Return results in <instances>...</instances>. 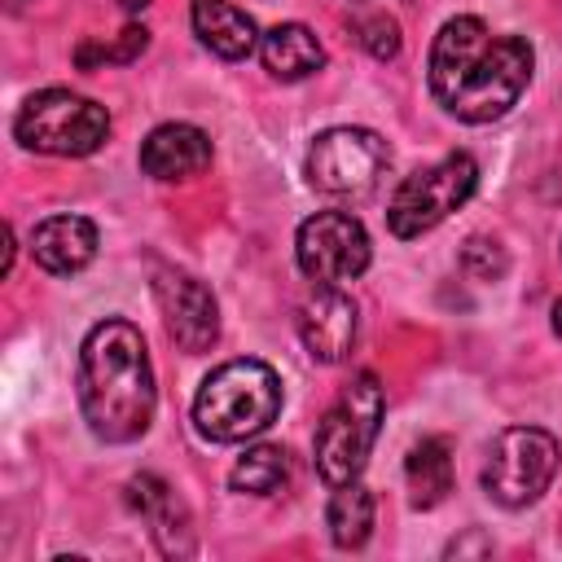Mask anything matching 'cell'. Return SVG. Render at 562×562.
I'll list each match as a JSON object with an SVG mask.
<instances>
[{
  "label": "cell",
  "mask_w": 562,
  "mask_h": 562,
  "mask_svg": "<svg viewBox=\"0 0 562 562\" xmlns=\"http://www.w3.org/2000/svg\"><path fill=\"white\" fill-rule=\"evenodd\" d=\"M404 479H408V501L417 509H435L452 492V452H448V443L443 439L413 443V452L404 461Z\"/></svg>",
  "instance_id": "cell-17"
},
{
  "label": "cell",
  "mask_w": 562,
  "mask_h": 562,
  "mask_svg": "<svg viewBox=\"0 0 562 562\" xmlns=\"http://www.w3.org/2000/svg\"><path fill=\"white\" fill-rule=\"evenodd\" d=\"M9 4H22V0H9Z\"/></svg>",
  "instance_id": "cell-25"
},
{
  "label": "cell",
  "mask_w": 562,
  "mask_h": 562,
  "mask_svg": "<svg viewBox=\"0 0 562 562\" xmlns=\"http://www.w3.org/2000/svg\"><path fill=\"white\" fill-rule=\"evenodd\" d=\"M259 57H263V70L272 79H285V83L307 79V75H316L325 66V48L303 22H277L259 40Z\"/></svg>",
  "instance_id": "cell-16"
},
{
  "label": "cell",
  "mask_w": 562,
  "mask_h": 562,
  "mask_svg": "<svg viewBox=\"0 0 562 562\" xmlns=\"http://www.w3.org/2000/svg\"><path fill=\"white\" fill-rule=\"evenodd\" d=\"M79 408L97 439L132 443L154 422V369L132 321H101L79 347Z\"/></svg>",
  "instance_id": "cell-2"
},
{
  "label": "cell",
  "mask_w": 562,
  "mask_h": 562,
  "mask_svg": "<svg viewBox=\"0 0 562 562\" xmlns=\"http://www.w3.org/2000/svg\"><path fill=\"white\" fill-rule=\"evenodd\" d=\"M211 167V140L193 123H162L140 145V171L154 180H189Z\"/></svg>",
  "instance_id": "cell-13"
},
{
  "label": "cell",
  "mask_w": 562,
  "mask_h": 562,
  "mask_svg": "<svg viewBox=\"0 0 562 562\" xmlns=\"http://www.w3.org/2000/svg\"><path fill=\"white\" fill-rule=\"evenodd\" d=\"M553 334H562V299L553 303Z\"/></svg>",
  "instance_id": "cell-24"
},
{
  "label": "cell",
  "mask_w": 562,
  "mask_h": 562,
  "mask_svg": "<svg viewBox=\"0 0 562 562\" xmlns=\"http://www.w3.org/2000/svg\"><path fill=\"white\" fill-rule=\"evenodd\" d=\"M382 413H386V400H382V386H378L373 373H356L338 391V400L321 417L316 443H312L316 474L329 487L360 479V470H364V461L373 452V439L382 430Z\"/></svg>",
  "instance_id": "cell-4"
},
{
  "label": "cell",
  "mask_w": 562,
  "mask_h": 562,
  "mask_svg": "<svg viewBox=\"0 0 562 562\" xmlns=\"http://www.w3.org/2000/svg\"><path fill=\"white\" fill-rule=\"evenodd\" d=\"M149 0H119V9H127V13H140Z\"/></svg>",
  "instance_id": "cell-23"
},
{
  "label": "cell",
  "mask_w": 562,
  "mask_h": 562,
  "mask_svg": "<svg viewBox=\"0 0 562 562\" xmlns=\"http://www.w3.org/2000/svg\"><path fill=\"white\" fill-rule=\"evenodd\" d=\"M154 299H158L167 334L176 338V347L184 356H202V351L215 347L220 307H215V294L198 277H189L180 268H158L154 272Z\"/></svg>",
  "instance_id": "cell-10"
},
{
  "label": "cell",
  "mask_w": 562,
  "mask_h": 562,
  "mask_svg": "<svg viewBox=\"0 0 562 562\" xmlns=\"http://www.w3.org/2000/svg\"><path fill=\"white\" fill-rule=\"evenodd\" d=\"M386 167H391V149L369 127H325L303 158L307 184L321 193H334V198L369 193Z\"/></svg>",
  "instance_id": "cell-8"
},
{
  "label": "cell",
  "mask_w": 562,
  "mask_h": 562,
  "mask_svg": "<svg viewBox=\"0 0 562 562\" xmlns=\"http://www.w3.org/2000/svg\"><path fill=\"white\" fill-rule=\"evenodd\" d=\"M461 268L474 277V281H501L505 268H509V255L492 241V237H470L461 246Z\"/></svg>",
  "instance_id": "cell-20"
},
{
  "label": "cell",
  "mask_w": 562,
  "mask_h": 562,
  "mask_svg": "<svg viewBox=\"0 0 562 562\" xmlns=\"http://www.w3.org/2000/svg\"><path fill=\"white\" fill-rule=\"evenodd\" d=\"M294 259H299L303 277H312L321 285L351 281L369 268V233L347 211H316L299 224Z\"/></svg>",
  "instance_id": "cell-9"
},
{
  "label": "cell",
  "mask_w": 562,
  "mask_h": 562,
  "mask_svg": "<svg viewBox=\"0 0 562 562\" xmlns=\"http://www.w3.org/2000/svg\"><path fill=\"white\" fill-rule=\"evenodd\" d=\"M189 18H193L198 40H202L215 57H224V61H241V57H250L255 44H259L255 18L241 13V9L228 4V0H193V13H189Z\"/></svg>",
  "instance_id": "cell-15"
},
{
  "label": "cell",
  "mask_w": 562,
  "mask_h": 562,
  "mask_svg": "<svg viewBox=\"0 0 562 562\" xmlns=\"http://www.w3.org/2000/svg\"><path fill=\"white\" fill-rule=\"evenodd\" d=\"M356 35H360L364 53L378 57V61H391V57L400 53V26H395V18H386V13L364 18V22L356 26Z\"/></svg>",
  "instance_id": "cell-21"
},
{
  "label": "cell",
  "mask_w": 562,
  "mask_h": 562,
  "mask_svg": "<svg viewBox=\"0 0 562 562\" xmlns=\"http://www.w3.org/2000/svg\"><path fill=\"white\" fill-rule=\"evenodd\" d=\"M285 479H290V452L277 448V443L246 448L237 457V465L228 470V487L241 492V496H272Z\"/></svg>",
  "instance_id": "cell-19"
},
{
  "label": "cell",
  "mask_w": 562,
  "mask_h": 562,
  "mask_svg": "<svg viewBox=\"0 0 562 562\" xmlns=\"http://www.w3.org/2000/svg\"><path fill=\"white\" fill-rule=\"evenodd\" d=\"M553 474H558V439L540 426H509L487 448L483 492L505 509H522L544 496Z\"/></svg>",
  "instance_id": "cell-6"
},
{
  "label": "cell",
  "mask_w": 562,
  "mask_h": 562,
  "mask_svg": "<svg viewBox=\"0 0 562 562\" xmlns=\"http://www.w3.org/2000/svg\"><path fill=\"white\" fill-rule=\"evenodd\" d=\"M474 189H479V167H474V158H470V154H448V158H439V162L413 171V176L395 189V198H391V206H386V228H391L395 237H422V233H430L435 224H443L457 206H465Z\"/></svg>",
  "instance_id": "cell-7"
},
{
  "label": "cell",
  "mask_w": 562,
  "mask_h": 562,
  "mask_svg": "<svg viewBox=\"0 0 562 562\" xmlns=\"http://www.w3.org/2000/svg\"><path fill=\"white\" fill-rule=\"evenodd\" d=\"M299 338L312 360L338 364L347 360L356 342V303L338 285H321L303 307H299Z\"/></svg>",
  "instance_id": "cell-11"
},
{
  "label": "cell",
  "mask_w": 562,
  "mask_h": 562,
  "mask_svg": "<svg viewBox=\"0 0 562 562\" xmlns=\"http://www.w3.org/2000/svg\"><path fill=\"white\" fill-rule=\"evenodd\" d=\"M531 44L496 35L479 18H448L430 44V92L461 123H492L531 83Z\"/></svg>",
  "instance_id": "cell-1"
},
{
  "label": "cell",
  "mask_w": 562,
  "mask_h": 562,
  "mask_svg": "<svg viewBox=\"0 0 562 562\" xmlns=\"http://www.w3.org/2000/svg\"><path fill=\"white\" fill-rule=\"evenodd\" d=\"M325 527L338 549H360L373 531V492L360 479L338 483L329 496V509H325Z\"/></svg>",
  "instance_id": "cell-18"
},
{
  "label": "cell",
  "mask_w": 562,
  "mask_h": 562,
  "mask_svg": "<svg viewBox=\"0 0 562 562\" xmlns=\"http://www.w3.org/2000/svg\"><path fill=\"white\" fill-rule=\"evenodd\" d=\"M145 48H149V31L132 22V26H123V31H119V40L110 44V61H136Z\"/></svg>",
  "instance_id": "cell-22"
},
{
  "label": "cell",
  "mask_w": 562,
  "mask_h": 562,
  "mask_svg": "<svg viewBox=\"0 0 562 562\" xmlns=\"http://www.w3.org/2000/svg\"><path fill=\"white\" fill-rule=\"evenodd\" d=\"M277 413H281V378L263 360L220 364L193 400V426L211 443H241L268 430Z\"/></svg>",
  "instance_id": "cell-3"
},
{
  "label": "cell",
  "mask_w": 562,
  "mask_h": 562,
  "mask_svg": "<svg viewBox=\"0 0 562 562\" xmlns=\"http://www.w3.org/2000/svg\"><path fill=\"white\" fill-rule=\"evenodd\" d=\"M13 136L35 154L83 158L105 145L110 114L92 97H79L70 88H44L22 101V110L13 119Z\"/></svg>",
  "instance_id": "cell-5"
},
{
  "label": "cell",
  "mask_w": 562,
  "mask_h": 562,
  "mask_svg": "<svg viewBox=\"0 0 562 562\" xmlns=\"http://www.w3.org/2000/svg\"><path fill=\"white\" fill-rule=\"evenodd\" d=\"M127 505L149 518L154 527V540L167 558H189L193 553V527H189V509L184 501L158 479V474H136L127 483Z\"/></svg>",
  "instance_id": "cell-12"
},
{
  "label": "cell",
  "mask_w": 562,
  "mask_h": 562,
  "mask_svg": "<svg viewBox=\"0 0 562 562\" xmlns=\"http://www.w3.org/2000/svg\"><path fill=\"white\" fill-rule=\"evenodd\" d=\"M31 255L44 272L70 277L97 259V224L83 215H48L31 233Z\"/></svg>",
  "instance_id": "cell-14"
}]
</instances>
